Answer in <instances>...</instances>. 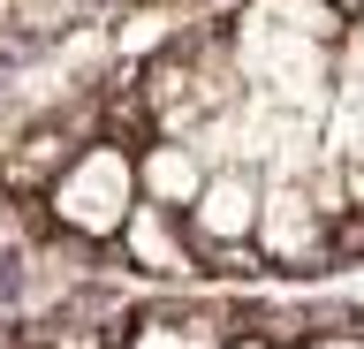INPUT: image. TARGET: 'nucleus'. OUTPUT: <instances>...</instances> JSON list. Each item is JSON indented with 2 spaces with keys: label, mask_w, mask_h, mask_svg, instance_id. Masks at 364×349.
<instances>
[{
  "label": "nucleus",
  "mask_w": 364,
  "mask_h": 349,
  "mask_svg": "<svg viewBox=\"0 0 364 349\" xmlns=\"http://www.w3.org/2000/svg\"><path fill=\"white\" fill-rule=\"evenodd\" d=\"M0 349H16V342H8V326H0Z\"/></svg>",
  "instance_id": "obj_8"
},
{
  "label": "nucleus",
  "mask_w": 364,
  "mask_h": 349,
  "mask_svg": "<svg viewBox=\"0 0 364 349\" xmlns=\"http://www.w3.org/2000/svg\"><path fill=\"white\" fill-rule=\"evenodd\" d=\"M228 334H235V296L175 289V296H152L129 311L122 349H228Z\"/></svg>",
  "instance_id": "obj_5"
},
{
  "label": "nucleus",
  "mask_w": 364,
  "mask_h": 349,
  "mask_svg": "<svg viewBox=\"0 0 364 349\" xmlns=\"http://www.w3.org/2000/svg\"><path fill=\"white\" fill-rule=\"evenodd\" d=\"M228 349H296V342H273V334H258V326H235Z\"/></svg>",
  "instance_id": "obj_7"
},
{
  "label": "nucleus",
  "mask_w": 364,
  "mask_h": 349,
  "mask_svg": "<svg viewBox=\"0 0 364 349\" xmlns=\"http://www.w3.org/2000/svg\"><path fill=\"white\" fill-rule=\"evenodd\" d=\"M205 183H213V160H205L190 137H144L136 144V190H144V205L190 213Z\"/></svg>",
  "instance_id": "obj_6"
},
{
  "label": "nucleus",
  "mask_w": 364,
  "mask_h": 349,
  "mask_svg": "<svg viewBox=\"0 0 364 349\" xmlns=\"http://www.w3.org/2000/svg\"><path fill=\"white\" fill-rule=\"evenodd\" d=\"M136 205H144V190H136V144L114 137V129H91L84 152H76V160L53 175V190L38 198L46 235H53L61 251H76V258H107Z\"/></svg>",
  "instance_id": "obj_1"
},
{
  "label": "nucleus",
  "mask_w": 364,
  "mask_h": 349,
  "mask_svg": "<svg viewBox=\"0 0 364 349\" xmlns=\"http://www.w3.org/2000/svg\"><path fill=\"white\" fill-rule=\"evenodd\" d=\"M107 258L129 281H152V296H175V289H198L205 281V258H198V243H190V220L167 213V205H136Z\"/></svg>",
  "instance_id": "obj_4"
},
{
  "label": "nucleus",
  "mask_w": 364,
  "mask_h": 349,
  "mask_svg": "<svg viewBox=\"0 0 364 349\" xmlns=\"http://www.w3.org/2000/svg\"><path fill=\"white\" fill-rule=\"evenodd\" d=\"M258 205H266V175L258 167H213V183L198 190V205L182 213L190 220V243H198L205 274H220V266H250V274H266L258 266Z\"/></svg>",
  "instance_id": "obj_3"
},
{
  "label": "nucleus",
  "mask_w": 364,
  "mask_h": 349,
  "mask_svg": "<svg viewBox=\"0 0 364 349\" xmlns=\"http://www.w3.org/2000/svg\"><path fill=\"white\" fill-rule=\"evenodd\" d=\"M334 213L318 205L311 175H266V205H258V266H266V281H304V274H326V266H341L334 258Z\"/></svg>",
  "instance_id": "obj_2"
}]
</instances>
